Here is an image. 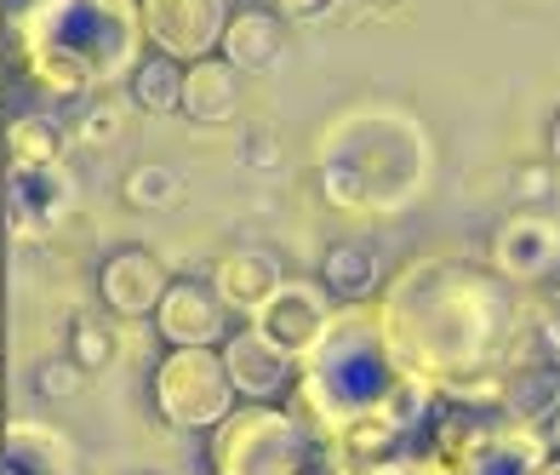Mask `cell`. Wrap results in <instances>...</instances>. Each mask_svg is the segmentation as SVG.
Wrapping results in <instances>:
<instances>
[{"mask_svg":"<svg viewBox=\"0 0 560 475\" xmlns=\"http://www.w3.org/2000/svg\"><path fill=\"white\" fill-rule=\"evenodd\" d=\"M218 475H303L310 470V441L303 430L275 407H246L218 424L212 441Z\"/></svg>","mask_w":560,"mask_h":475,"instance_id":"cell-1","label":"cell"},{"mask_svg":"<svg viewBox=\"0 0 560 475\" xmlns=\"http://www.w3.org/2000/svg\"><path fill=\"white\" fill-rule=\"evenodd\" d=\"M155 407L177 430H207L223 424L235 407V390H229V372L218 349H172L155 372Z\"/></svg>","mask_w":560,"mask_h":475,"instance_id":"cell-2","label":"cell"},{"mask_svg":"<svg viewBox=\"0 0 560 475\" xmlns=\"http://www.w3.org/2000/svg\"><path fill=\"white\" fill-rule=\"evenodd\" d=\"M223 372H229V390L246 395L252 407H275L298 384L292 349H280L264 327H241L223 338Z\"/></svg>","mask_w":560,"mask_h":475,"instance_id":"cell-3","label":"cell"},{"mask_svg":"<svg viewBox=\"0 0 560 475\" xmlns=\"http://www.w3.org/2000/svg\"><path fill=\"white\" fill-rule=\"evenodd\" d=\"M229 0H143V35L161 46L166 58H212L223 35Z\"/></svg>","mask_w":560,"mask_h":475,"instance_id":"cell-4","label":"cell"},{"mask_svg":"<svg viewBox=\"0 0 560 475\" xmlns=\"http://www.w3.org/2000/svg\"><path fill=\"white\" fill-rule=\"evenodd\" d=\"M155 321L172 349H212L229 338V304L207 281H172L166 298L155 304Z\"/></svg>","mask_w":560,"mask_h":475,"instance_id":"cell-5","label":"cell"},{"mask_svg":"<svg viewBox=\"0 0 560 475\" xmlns=\"http://www.w3.org/2000/svg\"><path fill=\"white\" fill-rule=\"evenodd\" d=\"M492 264L503 281H544V275L560 264V223L549 212H515L503 223V230L492 235Z\"/></svg>","mask_w":560,"mask_h":475,"instance_id":"cell-6","label":"cell"},{"mask_svg":"<svg viewBox=\"0 0 560 475\" xmlns=\"http://www.w3.org/2000/svg\"><path fill=\"white\" fill-rule=\"evenodd\" d=\"M166 269L155 253H143V246H120L97 264V298L115 310V315H155V304L166 298Z\"/></svg>","mask_w":560,"mask_h":475,"instance_id":"cell-7","label":"cell"},{"mask_svg":"<svg viewBox=\"0 0 560 475\" xmlns=\"http://www.w3.org/2000/svg\"><path fill=\"white\" fill-rule=\"evenodd\" d=\"M280 18L269 0H235L218 35V58L229 69H269L280 58Z\"/></svg>","mask_w":560,"mask_h":475,"instance_id":"cell-8","label":"cell"},{"mask_svg":"<svg viewBox=\"0 0 560 475\" xmlns=\"http://www.w3.org/2000/svg\"><path fill=\"white\" fill-rule=\"evenodd\" d=\"M498 413L509 424H526L538 430L560 413V367L555 361H521V367H503L498 379Z\"/></svg>","mask_w":560,"mask_h":475,"instance_id":"cell-9","label":"cell"},{"mask_svg":"<svg viewBox=\"0 0 560 475\" xmlns=\"http://www.w3.org/2000/svg\"><path fill=\"white\" fill-rule=\"evenodd\" d=\"M326 327V310H320V292L315 287H275L269 304H264V333L280 344V349H310Z\"/></svg>","mask_w":560,"mask_h":475,"instance_id":"cell-10","label":"cell"},{"mask_svg":"<svg viewBox=\"0 0 560 475\" xmlns=\"http://www.w3.org/2000/svg\"><path fill=\"white\" fill-rule=\"evenodd\" d=\"M177 109L195 115V120H229L241 109L235 69H229L223 58H195L184 69V97H177Z\"/></svg>","mask_w":560,"mask_h":475,"instance_id":"cell-11","label":"cell"},{"mask_svg":"<svg viewBox=\"0 0 560 475\" xmlns=\"http://www.w3.org/2000/svg\"><path fill=\"white\" fill-rule=\"evenodd\" d=\"M275 287H280V269L264 253H229L218 264V298L229 310H258V304H269Z\"/></svg>","mask_w":560,"mask_h":475,"instance_id":"cell-12","label":"cell"},{"mask_svg":"<svg viewBox=\"0 0 560 475\" xmlns=\"http://www.w3.org/2000/svg\"><path fill=\"white\" fill-rule=\"evenodd\" d=\"M320 287L338 292V298H349V304H361V298L377 287V258H372V246H361V241L326 246V258H320Z\"/></svg>","mask_w":560,"mask_h":475,"instance_id":"cell-13","label":"cell"},{"mask_svg":"<svg viewBox=\"0 0 560 475\" xmlns=\"http://www.w3.org/2000/svg\"><path fill=\"white\" fill-rule=\"evenodd\" d=\"M132 97H138V109H177V97H184V63L155 53V58H143L138 74H132Z\"/></svg>","mask_w":560,"mask_h":475,"instance_id":"cell-14","label":"cell"},{"mask_svg":"<svg viewBox=\"0 0 560 475\" xmlns=\"http://www.w3.org/2000/svg\"><path fill=\"white\" fill-rule=\"evenodd\" d=\"M7 149H12V166H52L63 138L46 115H18L7 120Z\"/></svg>","mask_w":560,"mask_h":475,"instance_id":"cell-15","label":"cell"},{"mask_svg":"<svg viewBox=\"0 0 560 475\" xmlns=\"http://www.w3.org/2000/svg\"><path fill=\"white\" fill-rule=\"evenodd\" d=\"M30 97H35V81H30V69H23L12 53H0V115L18 120V115H30Z\"/></svg>","mask_w":560,"mask_h":475,"instance_id":"cell-16","label":"cell"},{"mask_svg":"<svg viewBox=\"0 0 560 475\" xmlns=\"http://www.w3.org/2000/svg\"><path fill=\"white\" fill-rule=\"evenodd\" d=\"M126 195H132V207H166L172 201V172H155V166H143L126 178Z\"/></svg>","mask_w":560,"mask_h":475,"instance_id":"cell-17","label":"cell"},{"mask_svg":"<svg viewBox=\"0 0 560 475\" xmlns=\"http://www.w3.org/2000/svg\"><path fill=\"white\" fill-rule=\"evenodd\" d=\"M74 356H81V367H86V361L104 367V361L115 356V344H109V333L97 327V321H74Z\"/></svg>","mask_w":560,"mask_h":475,"instance_id":"cell-18","label":"cell"},{"mask_svg":"<svg viewBox=\"0 0 560 475\" xmlns=\"http://www.w3.org/2000/svg\"><path fill=\"white\" fill-rule=\"evenodd\" d=\"M269 7H275L280 18H315V12L332 7V0H269Z\"/></svg>","mask_w":560,"mask_h":475,"instance_id":"cell-19","label":"cell"},{"mask_svg":"<svg viewBox=\"0 0 560 475\" xmlns=\"http://www.w3.org/2000/svg\"><path fill=\"white\" fill-rule=\"evenodd\" d=\"M549 161L560 166V109L549 115Z\"/></svg>","mask_w":560,"mask_h":475,"instance_id":"cell-20","label":"cell"},{"mask_svg":"<svg viewBox=\"0 0 560 475\" xmlns=\"http://www.w3.org/2000/svg\"><path fill=\"white\" fill-rule=\"evenodd\" d=\"M361 7H372V12H395V7H406V0H361Z\"/></svg>","mask_w":560,"mask_h":475,"instance_id":"cell-21","label":"cell"},{"mask_svg":"<svg viewBox=\"0 0 560 475\" xmlns=\"http://www.w3.org/2000/svg\"><path fill=\"white\" fill-rule=\"evenodd\" d=\"M544 441H549V447H555V453H560V413L549 418V436H544Z\"/></svg>","mask_w":560,"mask_h":475,"instance_id":"cell-22","label":"cell"},{"mask_svg":"<svg viewBox=\"0 0 560 475\" xmlns=\"http://www.w3.org/2000/svg\"><path fill=\"white\" fill-rule=\"evenodd\" d=\"M532 475H560V459H544V464L532 470Z\"/></svg>","mask_w":560,"mask_h":475,"instance_id":"cell-23","label":"cell"},{"mask_svg":"<svg viewBox=\"0 0 560 475\" xmlns=\"http://www.w3.org/2000/svg\"><path fill=\"white\" fill-rule=\"evenodd\" d=\"M0 447H7V430H0Z\"/></svg>","mask_w":560,"mask_h":475,"instance_id":"cell-24","label":"cell"}]
</instances>
